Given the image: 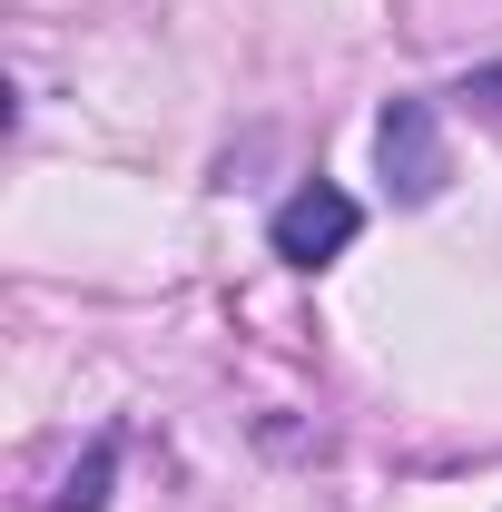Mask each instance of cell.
Returning a JSON list of instances; mask_svg holds the SVG:
<instances>
[{
  "label": "cell",
  "instance_id": "1",
  "mask_svg": "<svg viewBox=\"0 0 502 512\" xmlns=\"http://www.w3.org/2000/svg\"><path fill=\"white\" fill-rule=\"evenodd\" d=\"M375 168H384V188L404 197V207L443 197L453 158H443V119H434V99H384V119H375Z\"/></svg>",
  "mask_w": 502,
  "mask_h": 512
},
{
  "label": "cell",
  "instance_id": "2",
  "mask_svg": "<svg viewBox=\"0 0 502 512\" xmlns=\"http://www.w3.org/2000/svg\"><path fill=\"white\" fill-rule=\"evenodd\" d=\"M355 227H365V207L315 178V188H296L286 207H276V256H286V266H325V256L355 247Z\"/></svg>",
  "mask_w": 502,
  "mask_h": 512
},
{
  "label": "cell",
  "instance_id": "3",
  "mask_svg": "<svg viewBox=\"0 0 502 512\" xmlns=\"http://www.w3.org/2000/svg\"><path fill=\"white\" fill-rule=\"evenodd\" d=\"M109 463H119V453H109V444H89V453H79V463L60 473L50 512H99V503H109Z\"/></svg>",
  "mask_w": 502,
  "mask_h": 512
},
{
  "label": "cell",
  "instance_id": "4",
  "mask_svg": "<svg viewBox=\"0 0 502 512\" xmlns=\"http://www.w3.org/2000/svg\"><path fill=\"white\" fill-rule=\"evenodd\" d=\"M473 99H493V109H502V60H493V69H473Z\"/></svg>",
  "mask_w": 502,
  "mask_h": 512
}]
</instances>
